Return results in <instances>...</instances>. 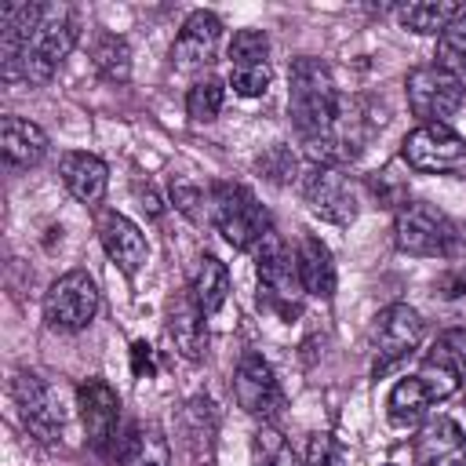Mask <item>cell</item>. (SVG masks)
Returning <instances> with one entry per match:
<instances>
[{"instance_id": "obj_1", "label": "cell", "mask_w": 466, "mask_h": 466, "mask_svg": "<svg viewBox=\"0 0 466 466\" xmlns=\"http://www.w3.org/2000/svg\"><path fill=\"white\" fill-rule=\"evenodd\" d=\"M339 91H335V76L328 69V62L302 55L291 62L288 69V109H291V124L299 131L302 142L320 138L335 113H339Z\"/></svg>"}, {"instance_id": "obj_2", "label": "cell", "mask_w": 466, "mask_h": 466, "mask_svg": "<svg viewBox=\"0 0 466 466\" xmlns=\"http://www.w3.org/2000/svg\"><path fill=\"white\" fill-rule=\"evenodd\" d=\"M80 36L76 25V11L69 4H44L36 29L29 33L25 47H22V62H18V84H47L58 66L69 58L73 44Z\"/></svg>"}, {"instance_id": "obj_3", "label": "cell", "mask_w": 466, "mask_h": 466, "mask_svg": "<svg viewBox=\"0 0 466 466\" xmlns=\"http://www.w3.org/2000/svg\"><path fill=\"white\" fill-rule=\"evenodd\" d=\"M255 277H258V306H266L280 320H295L302 313L306 288L299 277V258L288 251L277 229H269L255 248Z\"/></svg>"}, {"instance_id": "obj_4", "label": "cell", "mask_w": 466, "mask_h": 466, "mask_svg": "<svg viewBox=\"0 0 466 466\" xmlns=\"http://www.w3.org/2000/svg\"><path fill=\"white\" fill-rule=\"evenodd\" d=\"M393 244L404 255H419V258H444L455 251L459 233L455 222L426 200H404L393 215Z\"/></svg>"}, {"instance_id": "obj_5", "label": "cell", "mask_w": 466, "mask_h": 466, "mask_svg": "<svg viewBox=\"0 0 466 466\" xmlns=\"http://www.w3.org/2000/svg\"><path fill=\"white\" fill-rule=\"evenodd\" d=\"M211 222L218 226L226 244H233L237 251L258 248V240L273 229L269 211L258 204V197L237 182H218L211 189Z\"/></svg>"}, {"instance_id": "obj_6", "label": "cell", "mask_w": 466, "mask_h": 466, "mask_svg": "<svg viewBox=\"0 0 466 466\" xmlns=\"http://www.w3.org/2000/svg\"><path fill=\"white\" fill-rule=\"evenodd\" d=\"M400 157L422 175H466V138L448 124H419L404 135Z\"/></svg>"}, {"instance_id": "obj_7", "label": "cell", "mask_w": 466, "mask_h": 466, "mask_svg": "<svg viewBox=\"0 0 466 466\" xmlns=\"http://www.w3.org/2000/svg\"><path fill=\"white\" fill-rule=\"evenodd\" d=\"M404 95H408V109L422 120V124H448V116L462 106V80L459 73L430 62V66H415L404 76Z\"/></svg>"}, {"instance_id": "obj_8", "label": "cell", "mask_w": 466, "mask_h": 466, "mask_svg": "<svg viewBox=\"0 0 466 466\" xmlns=\"http://www.w3.org/2000/svg\"><path fill=\"white\" fill-rule=\"evenodd\" d=\"M98 313V284L84 269H69L44 291V320L55 331H84Z\"/></svg>"}, {"instance_id": "obj_9", "label": "cell", "mask_w": 466, "mask_h": 466, "mask_svg": "<svg viewBox=\"0 0 466 466\" xmlns=\"http://www.w3.org/2000/svg\"><path fill=\"white\" fill-rule=\"evenodd\" d=\"M422 317L408 302H390L379 309L371 324V350H375V375H386L393 364H400L419 342H422Z\"/></svg>"}, {"instance_id": "obj_10", "label": "cell", "mask_w": 466, "mask_h": 466, "mask_svg": "<svg viewBox=\"0 0 466 466\" xmlns=\"http://www.w3.org/2000/svg\"><path fill=\"white\" fill-rule=\"evenodd\" d=\"M11 397L18 404V419L29 430V437L47 448H58L62 444V408L55 400V390L36 371H18L11 382Z\"/></svg>"}, {"instance_id": "obj_11", "label": "cell", "mask_w": 466, "mask_h": 466, "mask_svg": "<svg viewBox=\"0 0 466 466\" xmlns=\"http://www.w3.org/2000/svg\"><path fill=\"white\" fill-rule=\"evenodd\" d=\"M309 211L331 226H350L360 211V189L342 167H313L302 182Z\"/></svg>"}, {"instance_id": "obj_12", "label": "cell", "mask_w": 466, "mask_h": 466, "mask_svg": "<svg viewBox=\"0 0 466 466\" xmlns=\"http://www.w3.org/2000/svg\"><path fill=\"white\" fill-rule=\"evenodd\" d=\"M233 397L251 419L269 422V419L280 415L284 393H280V382H277V375H273V368H269V360L262 353L248 350L237 360V368H233Z\"/></svg>"}, {"instance_id": "obj_13", "label": "cell", "mask_w": 466, "mask_h": 466, "mask_svg": "<svg viewBox=\"0 0 466 466\" xmlns=\"http://www.w3.org/2000/svg\"><path fill=\"white\" fill-rule=\"evenodd\" d=\"M76 404H80V419L87 430V444L95 451H109L116 441V426H120V400L113 386L102 379H84L76 386Z\"/></svg>"}, {"instance_id": "obj_14", "label": "cell", "mask_w": 466, "mask_h": 466, "mask_svg": "<svg viewBox=\"0 0 466 466\" xmlns=\"http://www.w3.org/2000/svg\"><path fill=\"white\" fill-rule=\"evenodd\" d=\"M218 36H222V22L215 11H189V18L182 22L175 44H171V66L178 73H197L204 66H211L215 51H218Z\"/></svg>"}, {"instance_id": "obj_15", "label": "cell", "mask_w": 466, "mask_h": 466, "mask_svg": "<svg viewBox=\"0 0 466 466\" xmlns=\"http://www.w3.org/2000/svg\"><path fill=\"white\" fill-rule=\"evenodd\" d=\"M419 466H466V430L451 415H430L415 433Z\"/></svg>"}, {"instance_id": "obj_16", "label": "cell", "mask_w": 466, "mask_h": 466, "mask_svg": "<svg viewBox=\"0 0 466 466\" xmlns=\"http://www.w3.org/2000/svg\"><path fill=\"white\" fill-rule=\"evenodd\" d=\"M98 240H102L106 255L120 266L124 277H135L149 258V244H146L142 229L131 218H124L120 211H102L98 215Z\"/></svg>"}, {"instance_id": "obj_17", "label": "cell", "mask_w": 466, "mask_h": 466, "mask_svg": "<svg viewBox=\"0 0 466 466\" xmlns=\"http://www.w3.org/2000/svg\"><path fill=\"white\" fill-rule=\"evenodd\" d=\"M204 309L197 306L193 291H178L167 302V339L175 342V350L186 360H204L208 353V324H204Z\"/></svg>"}, {"instance_id": "obj_18", "label": "cell", "mask_w": 466, "mask_h": 466, "mask_svg": "<svg viewBox=\"0 0 466 466\" xmlns=\"http://www.w3.org/2000/svg\"><path fill=\"white\" fill-rule=\"evenodd\" d=\"M0 153L7 160V167L15 171H29L47 157V135L44 127H36L33 120L22 116H4L0 120Z\"/></svg>"}, {"instance_id": "obj_19", "label": "cell", "mask_w": 466, "mask_h": 466, "mask_svg": "<svg viewBox=\"0 0 466 466\" xmlns=\"http://www.w3.org/2000/svg\"><path fill=\"white\" fill-rule=\"evenodd\" d=\"M58 171H62L66 189H69L80 204H98V200L106 197L109 167H106V160H102V157L84 153V149H73V153H62Z\"/></svg>"}, {"instance_id": "obj_20", "label": "cell", "mask_w": 466, "mask_h": 466, "mask_svg": "<svg viewBox=\"0 0 466 466\" xmlns=\"http://www.w3.org/2000/svg\"><path fill=\"white\" fill-rule=\"evenodd\" d=\"M295 258H299V277H302L306 295L331 299L335 295V262H331L328 244L320 237H313V233H302Z\"/></svg>"}, {"instance_id": "obj_21", "label": "cell", "mask_w": 466, "mask_h": 466, "mask_svg": "<svg viewBox=\"0 0 466 466\" xmlns=\"http://www.w3.org/2000/svg\"><path fill=\"white\" fill-rule=\"evenodd\" d=\"M171 462V448H167V437L160 426L146 422V426H135L120 448H116V466H167Z\"/></svg>"}, {"instance_id": "obj_22", "label": "cell", "mask_w": 466, "mask_h": 466, "mask_svg": "<svg viewBox=\"0 0 466 466\" xmlns=\"http://www.w3.org/2000/svg\"><path fill=\"white\" fill-rule=\"evenodd\" d=\"M415 375H419V379H422V386L430 390L433 404H437V400H444V397H451V393L459 390V382H462L459 360H455V353L448 350V342H444V339H437V342L430 346V353L422 357V364H419V371H415Z\"/></svg>"}, {"instance_id": "obj_23", "label": "cell", "mask_w": 466, "mask_h": 466, "mask_svg": "<svg viewBox=\"0 0 466 466\" xmlns=\"http://www.w3.org/2000/svg\"><path fill=\"white\" fill-rule=\"evenodd\" d=\"M433 404V397H430V390L422 386V379L419 375H408V379H400L393 390H390V397H386V415H390V422L397 426V430H408V426H419V422H426V408Z\"/></svg>"}, {"instance_id": "obj_24", "label": "cell", "mask_w": 466, "mask_h": 466, "mask_svg": "<svg viewBox=\"0 0 466 466\" xmlns=\"http://www.w3.org/2000/svg\"><path fill=\"white\" fill-rule=\"evenodd\" d=\"M189 291H193V299H197V306L204 313L222 309V302L229 295V269H226V262L215 258V255H200L197 266H193V277H189Z\"/></svg>"}, {"instance_id": "obj_25", "label": "cell", "mask_w": 466, "mask_h": 466, "mask_svg": "<svg viewBox=\"0 0 466 466\" xmlns=\"http://www.w3.org/2000/svg\"><path fill=\"white\" fill-rule=\"evenodd\" d=\"M430 306L448 324V331H466V269L441 273L430 288Z\"/></svg>"}, {"instance_id": "obj_26", "label": "cell", "mask_w": 466, "mask_h": 466, "mask_svg": "<svg viewBox=\"0 0 466 466\" xmlns=\"http://www.w3.org/2000/svg\"><path fill=\"white\" fill-rule=\"evenodd\" d=\"M462 4H451V0H422V4H400L397 7V22L411 33H422V36H441L448 29V22L459 15Z\"/></svg>"}, {"instance_id": "obj_27", "label": "cell", "mask_w": 466, "mask_h": 466, "mask_svg": "<svg viewBox=\"0 0 466 466\" xmlns=\"http://www.w3.org/2000/svg\"><path fill=\"white\" fill-rule=\"evenodd\" d=\"M91 62H95V69H98L109 84H124V80L131 76V47H127V40L116 36V33H102V36L95 40Z\"/></svg>"}, {"instance_id": "obj_28", "label": "cell", "mask_w": 466, "mask_h": 466, "mask_svg": "<svg viewBox=\"0 0 466 466\" xmlns=\"http://www.w3.org/2000/svg\"><path fill=\"white\" fill-rule=\"evenodd\" d=\"M251 466H302V462H299L291 441L277 426L262 422L251 437Z\"/></svg>"}, {"instance_id": "obj_29", "label": "cell", "mask_w": 466, "mask_h": 466, "mask_svg": "<svg viewBox=\"0 0 466 466\" xmlns=\"http://www.w3.org/2000/svg\"><path fill=\"white\" fill-rule=\"evenodd\" d=\"M222 98H226L222 80H215V76L197 80V84L186 91V113H189V120H193V124H211V120L222 113Z\"/></svg>"}, {"instance_id": "obj_30", "label": "cell", "mask_w": 466, "mask_h": 466, "mask_svg": "<svg viewBox=\"0 0 466 466\" xmlns=\"http://www.w3.org/2000/svg\"><path fill=\"white\" fill-rule=\"evenodd\" d=\"M437 66L459 73L466 69V4L459 7V15L448 22V29L437 40Z\"/></svg>"}, {"instance_id": "obj_31", "label": "cell", "mask_w": 466, "mask_h": 466, "mask_svg": "<svg viewBox=\"0 0 466 466\" xmlns=\"http://www.w3.org/2000/svg\"><path fill=\"white\" fill-rule=\"evenodd\" d=\"M269 58V40L262 29H237L233 40H229V62L233 69H244V66H266Z\"/></svg>"}, {"instance_id": "obj_32", "label": "cell", "mask_w": 466, "mask_h": 466, "mask_svg": "<svg viewBox=\"0 0 466 466\" xmlns=\"http://www.w3.org/2000/svg\"><path fill=\"white\" fill-rule=\"evenodd\" d=\"M171 200L189 222H204V215H211V197H204V189L189 178H171Z\"/></svg>"}, {"instance_id": "obj_33", "label": "cell", "mask_w": 466, "mask_h": 466, "mask_svg": "<svg viewBox=\"0 0 466 466\" xmlns=\"http://www.w3.org/2000/svg\"><path fill=\"white\" fill-rule=\"evenodd\" d=\"M258 171H262L269 182L288 186V182H295V175H299V160H295V153H291L288 146H269V149L258 157Z\"/></svg>"}, {"instance_id": "obj_34", "label": "cell", "mask_w": 466, "mask_h": 466, "mask_svg": "<svg viewBox=\"0 0 466 466\" xmlns=\"http://www.w3.org/2000/svg\"><path fill=\"white\" fill-rule=\"evenodd\" d=\"M273 73H269V62L266 66H244V69H233L229 73V87L244 98H255V95H266Z\"/></svg>"}, {"instance_id": "obj_35", "label": "cell", "mask_w": 466, "mask_h": 466, "mask_svg": "<svg viewBox=\"0 0 466 466\" xmlns=\"http://www.w3.org/2000/svg\"><path fill=\"white\" fill-rule=\"evenodd\" d=\"M306 466H346V451L331 433H313L306 448Z\"/></svg>"}, {"instance_id": "obj_36", "label": "cell", "mask_w": 466, "mask_h": 466, "mask_svg": "<svg viewBox=\"0 0 466 466\" xmlns=\"http://www.w3.org/2000/svg\"><path fill=\"white\" fill-rule=\"evenodd\" d=\"M131 371H135V379H153V371H157V364H153V350L138 339V342H131Z\"/></svg>"}, {"instance_id": "obj_37", "label": "cell", "mask_w": 466, "mask_h": 466, "mask_svg": "<svg viewBox=\"0 0 466 466\" xmlns=\"http://www.w3.org/2000/svg\"><path fill=\"white\" fill-rule=\"evenodd\" d=\"M131 193L138 197V204H142V211H146V215H153V218H157V215L164 211V204H160V197H157V189H153L149 182L142 186V178H131Z\"/></svg>"}, {"instance_id": "obj_38", "label": "cell", "mask_w": 466, "mask_h": 466, "mask_svg": "<svg viewBox=\"0 0 466 466\" xmlns=\"http://www.w3.org/2000/svg\"><path fill=\"white\" fill-rule=\"evenodd\" d=\"M444 342H448V350L455 353V360H459V371H462V379H466V331H448V335H441Z\"/></svg>"}, {"instance_id": "obj_39", "label": "cell", "mask_w": 466, "mask_h": 466, "mask_svg": "<svg viewBox=\"0 0 466 466\" xmlns=\"http://www.w3.org/2000/svg\"><path fill=\"white\" fill-rule=\"evenodd\" d=\"M386 466H393V462H386Z\"/></svg>"}]
</instances>
